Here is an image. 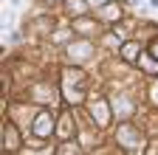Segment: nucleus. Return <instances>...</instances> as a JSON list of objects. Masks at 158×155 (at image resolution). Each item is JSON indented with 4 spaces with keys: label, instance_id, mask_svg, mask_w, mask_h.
<instances>
[{
    "label": "nucleus",
    "instance_id": "obj_1",
    "mask_svg": "<svg viewBox=\"0 0 158 155\" xmlns=\"http://www.w3.org/2000/svg\"><path fill=\"white\" fill-rule=\"evenodd\" d=\"M62 79H59V93H62V102L76 107V104H82L85 102V90H88V76L85 71H79V65H68L62 68Z\"/></svg>",
    "mask_w": 158,
    "mask_h": 155
},
{
    "label": "nucleus",
    "instance_id": "obj_2",
    "mask_svg": "<svg viewBox=\"0 0 158 155\" xmlns=\"http://www.w3.org/2000/svg\"><path fill=\"white\" fill-rule=\"evenodd\" d=\"M116 144L122 147L124 152H144V149H147V138H144V133L138 130L130 119H124L122 124L116 127Z\"/></svg>",
    "mask_w": 158,
    "mask_h": 155
},
{
    "label": "nucleus",
    "instance_id": "obj_3",
    "mask_svg": "<svg viewBox=\"0 0 158 155\" xmlns=\"http://www.w3.org/2000/svg\"><path fill=\"white\" fill-rule=\"evenodd\" d=\"M88 113H90V121L96 130H107L110 121L116 119V113H113V102H107L105 96H96V99L88 102Z\"/></svg>",
    "mask_w": 158,
    "mask_h": 155
},
{
    "label": "nucleus",
    "instance_id": "obj_4",
    "mask_svg": "<svg viewBox=\"0 0 158 155\" xmlns=\"http://www.w3.org/2000/svg\"><path fill=\"white\" fill-rule=\"evenodd\" d=\"M28 133L34 135V138H40V141H48L51 135H56V121H54V113H51L48 107L37 110V113H34V119L28 121Z\"/></svg>",
    "mask_w": 158,
    "mask_h": 155
},
{
    "label": "nucleus",
    "instance_id": "obj_5",
    "mask_svg": "<svg viewBox=\"0 0 158 155\" xmlns=\"http://www.w3.org/2000/svg\"><path fill=\"white\" fill-rule=\"evenodd\" d=\"M65 56H68V62H73V65L90 62L96 56V45H93L90 37H79V40H71L65 45Z\"/></svg>",
    "mask_w": 158,
    "mask_h": 155
},
{
    "label": "nucleus",
    "instance_id": "obj_6",
    "mask_svg": "<svg viewBox=\"0 0 158 155\" xmlns=\"http://www.w3.org/2000/svg\"><path fill=\"white\" fill-rule=\"evenodd\" d=\"M96 17H99L102 23L116 26V23L124 17V6H122V0H102V6L96 9Z\"/></svg>",
    "mask_w": 158,
    "mask_h": 155
},
{
    "label": "nucleus",
    "instance_id": "obj_7",
    "mask_svg": "<svg viewBox=\"0 0 158 155\" xmlns=\"http://www.w3.org/2000/svg\"><path fill=\"white\" fill-rule=\"evenodd\" d=\"M99 26H105L99 17L93 14H82V17H73V31L76 34H82V37H93V34H99Z\"/></svg>",
    "mask_w": 158,
    "mask_h": 155
},
{
    "label": "nucleus",
    "instance_id": "obj_8",
    "mask_svg": "<svg viewBox=\"0 0 158 155\" xmlns=\"http://www.w3.org/2000/svg\"><path fill=\"white\" fill-rule=\"evenodd\" d=\"M23 147V138H20V130L11 121H3V149L6 152H17Z\"/></svg>",
    "mask_w": 158,
    "mask_h": 155
},
{
    "label": "nucleus",
    "instance_id": "obj_9",
    "mask_svg": "<svg viewBox=\"0 0 158 155\" xmlns=\"http://www.w3.org/2000/svg\"><path fill=\"white\" fill-rule=\"evenodd\" d=\"M73 135H76V124H73V116H71V110H65L62 116H59V124H56V138L68 141V138H73Z\"/></svg>",
    "mask_w": 158,
    "mask_h": 155
},
{
    "label": "nucleus",
    "instance_id": "obj_10",
    "mask_svg": "<svg viewBox=\"0 0 158 155\" xmlns=\"http://www.w3.org/2000/svg\"><path fill=\"white\" fill-rule=\"evenodd\" d=\"M141 43H135V40H124L122 43V48H118V56H122L124 62H130V65H135L138 62V56H141Z\"/></svg>",
    "mask_w": 158,
    "mask_h": 155
},
{
    "label": "nucleus",
    "instance_id": "obj_11",
    "mask_svg": "<svg viewBox=\"0 0 158 155\" xmlns=\"http://www.w3.org/2000/svg\"><path fill=\"white\" fill-rule=\"evenodd\" d=\"M113 113H116V119H130V116L135 113V104L133 99H127V96H118V99H113Z\"/></svg>",
    "mask_w": 158,
    "mask_h": 155
},
{
    "label": "nucleus",
    "instance_id": "obj_12",
    "mask_svg": "<svg viewBox=\"0 0 158 155\" xmlns=\"http://www.w3.org/2000/svg\"><path fill=\"white\" fill-rule=\"evenodd\" d=\"M138 71L147 73V76H158V56H152L150 51H141V56H138Z\"/></svg>",
    "mask_w": 158,
    "mask_h": 155
},
{
    "label": "nucleus",
    "instance_id": "obj_13",
    "mask_svg": "<svg viewBox=\"0 0 158 155\" xmlns=\"http://www.w3.org/2000/svg\"><path fill=\"white\" fill-rule=\"evenodd\" d=\"M65 14H71V17L90 14V3L88 0H65Z\"/></svg>",
    "mask_w": 158,
    "mask_h": 155
},
{
    "label": "nucleus",
    "instance_id": "obj_14",
    "mask_svg": "<svg viewBox=\"0 0 158 155\" xmlns=\"http://www.w3.org/2000/svg\"><path fill=\"white\" fill-rule=\"evenodd\" d=\"M56 152L59 155H79V152H82V144H76L73 138H68V141H62L56 147Z\"/></svg>",
    "mask_w": 158,
    "mask_h": 155
},
{
    "label": "nucleus",
    "instance_id": "obj_15",
    "mask_svg": "<svg viewBox=\"0 0 158 155\" xmlns=\"http://www.w3.org/2000/svg\"><path fill=\"white\" fill-rule=\"evenodd\" d=\"M71 34H76V31H73V28H54V31H51V40H54V43H59V45H62V43L68 45V43L73 40Z\"/></svg>",
    "mask_w": 158,
    "mask_h": 155
},
{
    "label": "nucleus",
    "instance_id": "obj_16",
    "mask_svg": "<svg viewBox=\"0 0 158 155\" xmlns=\"http://www.w3.org/2000/svg\"><path fill=\"white\" fill-rule=\"evenodd\" d=\"M147 96H150V102H152V104H158V76L150 82V88H147Z\"/></svg>",
    "mask_w": 158,
    "mask_h": 155
},
{
    "label": "nucleus",
    "instance_id": "obj_17",
    "mask_svg": "<svg viewBox=\"0 0 158 155\" xmlns=\"http://www.w3.org/2000/svg\"><path fill=\"white\" fill-rule=\"evenodd\" d=\"M147 51H150V54H152V56H158V40H152V43H150V45H147Z\"/></svg>",
    "mask_w": 158,
    "mask_h": 155
},
{
    "label": "nucleus",
    "instance_id": "obj_18",
    "mask_svg": "<svg viewBox=\"0 0 158 155\" xmlns=\"http://www.w3.org/2000/svg\"><path fill=\"white\" fill-rule=\"evenodd\" d=\"M43 3H48V6H54V3H65V0H43Z\"/></svg>",
    "mask_w": 158,
    "mask_h": 155
},
{
    "label": "nucleus",
    "instance_id": "obj_19",
    "mask_svg": "<svg viewBox=\"0 0 158 155\" xmlns=\"http://www.w3.org/2000/svg\"><path fill=\"white\" fill-rule=\"evenodd\" d=\"M11 3H17V0H11Z\"/></svg>",
    "mask_w": 158,
    "mask_h": 155
}]
</instances>
